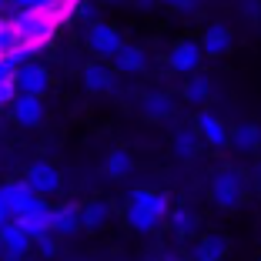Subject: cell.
Returning <instances> with one entry per match:
<instances>
[{
    "label": "cell",
    "instance_id": "1",
    "mask_svg": "<svg viewBox=\"0 0 261 261\" xmlns=\"http://www.w3.org/2000/svg\"><path fill=\"white\" fill-rule=\"evenodd\" d=\"M10 20H14L17 34H20V44L34 47V50H40L47 40L54 37L57 23H61L54 14H47V10H17Z\"/></svg>",
    "mask_w": 261,
    "mask_h": 261
},
{
    "label": "cell",
    "instance_id": "2",
    "mask_svg": "<svg viewBox=\"0 0 261 261\" xmlns=\"http://www.w3.org/2000/svg\"><path fill=\"white\" fill-rule=\"evenodd\" d=\"M211 198L221 207H238L245 198V185H241V174L234 168H221L211 177Z\"/></svg>",
    "mask_w": 261,
    "mask_h": 261
},
{
    "label": "cell",
    "instance_id": "3",
    "mask_svg": "<svg viewBox=\"0 0 261 261\" xmlns=\"http://www.w3.org/2000/svg\"><path fill=\"white\" fill-rule=\"evenodd\" d=\"M14 221L20 224L34 241H37V238H44V234H54V207L47 204L44 198H37L27 211H23V215H17Z\"/></svg>",
    "mask_w": 261,
    "mask_h": 261
},
{
    "label": "cell",
    "instance_id": "4",
    "mask_svg": "<svg viewBox=\"0 0 261 261\" xmlns=\"http://www.w3.org/2000/svg\"><path fill=\"white\" fill-rule=\"evenodd\" d=\"M87 47H91L97 57H104V61H114V54L124 47L121 34L114 31V27H108V23H91V31H87Z\"/></svg>",
    "mask_w": 261,
    "mask_h": 261
},
{
    "label": "cell",
    "instance_id": "5",
    "mask_svg": "<svg viewBox=\"0 0 261 261\" xmlns=\"http://www.w3.org/2000/svg\"><path fill=\"white\" fill-rule=\"evenodd\" d=\"M50 87V70L44 67V64H23L20 70H17V91L20 94H34V97H40V94Z\"/></svg>",
    "mask_w": 261,
    "mask_h": 261
},
{
    "label": "cell",
    "instance_id": "6",
    "mask_svg": "<svg viewBox=\"0 0 261 261\" xmlns=\"http://www.w3.org/2000/svg\"><path fill=\"white\" fill-rule=\"evenodd\" d=\"M0 198H4V204H7L10 218H17L37 201V194L31 191L27 181H7V185H0Z\"/></svg>",
    "mask_w": 261,
    "mask_h": 261
},
{
    "label": "cell",
    "instance_id": "7",
    "mask_svg": "<svg viewBox=\"0 0 261 261\" xmlns=\"http://www.w3.org/2000/svg\"><path fill=\"white\" fill-rule=\"evenodd\" d=\"M201 44H194V40H177L174 47H171V54H168V64L177 70V74H188V70H194L201 64Z\"/></svg>",
    "mask_w": 261,
    "mask_h": 261
},
{
    "label": "cell",
    "instance_id": "8",
    "mask_svg": "<svg viewBox=\"0 0 261 261\" xmlns=\"http://www.w3.org/2000/svg\"><path fill=\"white\" fill-rule=\"evenodd\" d=\"M27 185H31V191L37 194V198H44V194H54L57 188H61V177H57V171L50 168V164L37 161L31 171H27V177H23Z\"/></svg>",
    "mask_w": 261,
    "mask_h": 261
},
{
    "label": "cell",
    "instance_id": "9",
    "mask_svg": "<svg viewBox=\"0 0 261 261\" xmlns=\"http://www.w3.org/2000/svg\"><path fill=\"white\" fill-rule=\"evenodd\" d=\"M10 111H14V121L23 124V127H34V124L44 121V104H40V97H34V94H17Z\"/></svg>",
    "mask_w": 261,
    "mask_h": 261
},
{
    "label": "cell",
    "instance_id": "10",
    "mask_svg": "<svg viewBox=\"0 0 261 261\" xmlns=\"http://www.w3.org/2000/svg\"><path fill=\"white\" fill-rule=\"evenodd\" d=\"M198 134L207 141L211 147H224V144H231V130L224 127L221 121H218L211 111H201L198 114Z\"/></svg>",
    "mask_w": 261,
    "mask_h": 261
},
{
    "label": "cell",
    "instance_id": "11",
    "mask_svg": "<svg viewBox=\"0 0 261 261\" xmlns=\"http://www.w3.org/2000/svg\"><path fill=\"white\" fill-rule=\"evenodd\" d=\"M0 241H4V251H14V254H27L34 248V238L17 221H7L0 228Z\"/></svg>",
    "mask_w": 261,
    "mask_h": 261
},
{
    "label": "cell",
    "instance_id": "12",
    "mask_svg": "<svg viewBox=\"0 0 261 261\" xmlns=\"http://www.w3.org/2000/svg\"><path fill=\"white\" fill-rule=\"evenodd\" d=\"M201 50L211 57H221L224 50H231V31L224 23H211L204 31V37H201Z\"/></svg>",
    "mask_w": 261,
    "mask_h": 261
},
{
    "label": "cell",
    "instance_id": "13",
    "mask_svg": "<svg viewBox=\"0 0 261 261\" xmlns=\"http://www.w3.org/2000/svg\"><path fill=\"white\" fill-rule=\"evenodd\" d=\"M144 64H147V54L134 44H124L114 54V67L124 70V74H138V70H144Z\"/></svg>",
    "mask_w": 261,
    "mask_h": 261
},
{
    "label": "cell",
    "instance_id": "14",
    "mask_svg": "<svg viewBox=\"0 0 261 261\" xmlns=\"http://www.w3.org/2000/svg\"><path fill=\"white\" fill-rule=\"evenodd\" d=\"M127 204H138V207H144V211H154L158 218L168 215V198H164L161 191H147V188L130 191V201H127Z\"/></svg>",
    "mask_w": 261,
    "mask_h": 261
},
{
    "label": "cell",
    "instance_id": "15",
    "mask_svg": "<svg viewBox=\"0 0 261 261\" xmlns=\"http://www.w3.org/2000/svg\"><path fill=\"white\" fill-rule=\"evenodd\" d=\"M224 254H228L224 234H207V238H201L198 248H194V261H221Z\"/></svg>",
    "mask_w": 261,
    "mask_h": 261
},
{
    "label": "cell",
    "instance_id": "16",
    "mask_svg": "<svg viewBox=\"0 0 261 261\" xmlns=\"http://www.w3.org/2000/svg\"><path fill=\"white\" fill-rule=\"evenodd\" d=\"M81 224V207L77 204H61L54 207V234H70Z\"/></svg>",
    "mask_w": 261,
    "mask_h": 261
},
{
    "label": "cell",
    "instance_id": "17",
    "mask_svg": "<svg viewBox=\"0 0 261 261\" xmlns=\"http://www.w3.org/2000/svg\"><path fill=\"white\" fill-rule=\"evenodd\" d=\"M231 144L238 147V151H254L261 144V130L254 124H241V127L231 130Z\"/></svg>",
    "mask_w": 261,
    "mask_h": 261
},
{
    "label": "cell",
    "instance_id": "18",
    "mask_svg": "<svg viewBox=\"0 0 261 261\" xmlns=\"http://www.w3.org/2000/svg\"><path fill=\"white\" fill-rule=\"evenodd\" d=\"M108 218H111V207L104 201H91V204L81 207V224L84 228H100V224H108Z\"/></svg>",
    "mask_w": 261,
    "mask_h": 261
},
{
    "label": "cell",
    "instance_id": "19",
    "mask_svg": "<svg viewBox=\"0 0 261 261\" xmlns=\"http://www.w3.org/2000/svg\"><path fill=\"white\" fill-rule=\"evenodd\" d=\"M84 84H87V91H94V94L108 91L111 87V70L104 67V64H87L84 67Z\"/></svg>",
    "mask_w": 261,
    "mask_h": 261
},
{
    "label": "cell",
    "instance_id": "20",
    "mask_svg": "<svg viewBox=\"0 0 261 261\" xmlns=\"http://www.w3.org/2000/svg\"><path fill=\"white\" fill-rule=\"evenodd\" d=\"M124 218H127L130 228H138V231H151V228H158V224H161V218L154 215V211H144V207H138V204H127Z\"/></svg>",
    "mask_w": 261,
    "mask_h": 261
},
{
    "label": "cell",
    "instance_id": "21",
    "mask_svg": "<svg viewBox=\"0 0 261 261\" xmlns=\"http://www.w3.org/2000/svg\"><path fill=\"white\" fill-rule=\"evenodd\" d=\"M17 47H20V34H17L14 20L10 17H0V57L14 54Z\"/></svg>",
    "mask_w": 261,
    "mask_h": 261
},
{
    "label": "cell",
    "instance_id": "22",
    "mask_svg": "<svg viewBox=\"0 0 261 261\" xmlns=\"http://www.w3.org/2000/svg\"><path fill=\"white\" fill-rule=\"evenodd\" d=\"M144 114L151 117V121L171 117V97H164V94H147L144 97Z\"/></svg>",
    "mask_w": 261,
    "mask_h": 261
},
{
    "label": "cell",
    "instance_id": "23",
    "mask_svg": "<svg viewBox=\"0 0 261 261\" xmlns=\"http://www.w3.org/2000/svg\"><path fill=\"white\" fill-rule=\"evenodd\" d=\"M171 224H174V231L181 234V238L194 234V228H198V221H194V215L188 211V207H181V211H171Z\"/></svg>",
    "mask_w": 261,
    "mask_h": 261
},
{
    "label": "cell",
    "instance_id": "24",
    "mask_svg": "<svg viewBox=\"0 0 261 261\" xmlns=\"http://www.w3.org/2000/svg\"><path fill=\"white\" fill-rule=\"evenodd\" d=\"M174 151L181 154V158H194V151H198V134H194V130H177L174 134Z\"/></svg>",
    "mask_w": 261,
    "mask_h": 261
},
{
    "label": "cell",
    "instance_id": "25",
    "mask_svg": "<svg viewBox=\"0 0 261 261\" xmlns=\"http://www.w3.org/2000/svg\"><path fill=\"white\" fill-rule=\"evenodd\" d=\"M130 171V154L127 151H111L108 158V174L111 177H124Z\"/></svg>",
    "mask_w": 261,
    "mask_h": 261
},
{
    "label": "cell",
    "instance_id": "26",
    "mask_svg": "<svg viewBox=\"0 0 261 261\" xmlns=\"http://www.w3.org/2000/svg\"><path fill=\"white\" fill-rule=\"evenodd\" d=\"M207 94H211V87H207V81H204V77H194L191 84L185 87V97L191 100V104H204V100H207Z\"/></svg>",
    "mask_w": 261,
    "mask_h": 261
},
{
    "label": "cell",
    "instance_id": "27",
    "mask_svg": "<svg viewBox=\"0 0 261 261\" xmlns=\"http://www.w3.org/2000/svg\"><path fill=\"white\" fill-rule=\"evenodd\" d=\"M10 7L14 10H47L50 0H10Z\"/></svg>",
    "mask_w": 261,
    "mask_h": 261
},
{
    "label": "cell",
    "instance_id": "28",
    "mask_svg": "<svg viewBox=\"0 0 261 261\" xmlns=\"http://www.w3.org/2000/svg\"><path fill=\"white\" fill-rule=\"evenodd\" d=\"M34 245H37V251L44 254V258H54V254H57V241L50 238V234H44V238H37Z\"/></svg>",
    "mask_w": 261,
    "mask_h": 261
},
{
    "label": "cell",
    "instance_id": "29",
    "mask_svg": "<svg viewBox=\"0 0 261 261\" xmlns=\"http://www.w3.org/2000/svg\"><path fill=\"white\" fill-rule=\"evenodd\" d=\"M10 221V211H7V204H4V198H0V228Z\"/></svg>",
    "mask_w": 261,
    "mask_h": 261
},
{
    "label": "cell",
    "instance_id": "30",
    "mask_svg": "<svg viewBox=\"0 0 261 261\" xmlns=\"http://www.w3.org/2000/svg\"><path fill=\"white\" fill-rule=\"evenodd\" d=\"M161 4H171V7H194V0H161Z\"/></svg>",
    "mask_w": 261,
    "mask_h": 261
},
{
    "label": "cell",
    "instance_id": "31",
    "mask_svg": "<svg viewBox=\"0 0 261 261\" xmlns=\"http://www.w3.org/2000/svg\"><path fill=\"white\" fill-rule=\"evenodd\" d=\"M7 4H10V0H0V10H4V7H7Z\"/></svg>",
    "mask_w": 261,
    "mask_h": 261
},
{
    "label": "cell",
    "instance_id": "32",
    "mask_svg": "<svg viewBox=\"0 0 261 261\" xmlns=\"http://www.w3.org/2000/svg\"><path fill=\"white\" fill-rule=\"evenodd\" d=\"M0 254H4V241H0Z\"/></svg>",
    "mask_w": 261,
    "mask_h": 261
},
{
    "label": "cell",
    "instance_id": "33",
    "mask_svg": "<svg viewBox=\"0 0 261 261\" xmlns=\"http://www.w3.org/2000/svg\"><path fill=\"white\" fill-rule=\"evenodd\" d=\"M111 4H121V0H111Z\"/></svg>",
    "mask_w": 261,
    "mask_h": 261
},
{
    "label": "cell",
    "instance_id": "34",
    "mask_svg": "<svg viewBox=\"0 0 261 261\" xmlns=\"http://www.w3.org/2000/svg\"><path fill=\"white\" fill-rule=\"evenodd\" d=\"M144 261H154V258H144Z\"/></svg>",
    "mask_w": 261,
    "mask_h": 261
}]
</instances>
